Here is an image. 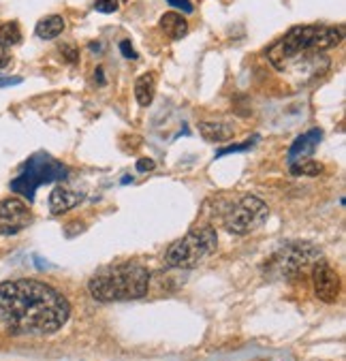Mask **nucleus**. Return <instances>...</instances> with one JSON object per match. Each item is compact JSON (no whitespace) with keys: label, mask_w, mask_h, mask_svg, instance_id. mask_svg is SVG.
Listing matches in <instances>:
<instances>
[{"label":"nucleus","mask_w":346,"mask_h":361,"mask_svg":"<svg viewBox=\"0 0 346 361\" xmlns=\"http://www.w3.org/2000/svg\"><path fill=\"white\" fill-rule=\"evenodd\" d=\"M32 223V212L22 199L0 201V235H17Z\"/></svg>","instance_id":"8"},{"label":"nucleus","mask_w":346,"mask_h":361,"mask_svg":"<svg viewBox=\"0 0 346 361\" xmlns=\"http://www.w3.org/2000/svg\"><path fill=\"white\" fill-rule=\"evenodd\" d=\"M269 219V207L254 195H244L224 214V229L231 235H248L263 227Z\"/></svg>","instance_id":"7"},{"label":"nucleus","mask_w":346,"mask_h":361,"mask_svg":"<svg viewBox=\"0 0 346 361\" xmlns=\"http://www.w3.org/2000/svg\"><path fill=\"white\" fill-rule=\"evenodd\" d=\"M118 7H120L118 0H94V11L105 13V15L115 13V11H118Z\"/></svg>","instance_id":"18"},{"label":"nucleus","mask_w":346,"mask_h":361,"mask_svg":"<svg viewBox=\"0 0 346 361\" xmlns=\"http://www.w3.org/2000/svg\"><path fill=\"white\" fill-rule=\"evenodd\" d=\"M118 50H120V54L124 56V58H137V52L133 50V43L129 41V39H124V41H120V45H118Z\"/></svg>","instance_id":"21"},{"label":"nucleus","mask_w":346,"mask_h":361,"mask_svg":"<svg viewBox=\"0 0 346 361\" xmlns=\"http://www.w3.org/2000/svg\"><path fill=\"white\" fill-rule=\"evenodd\" d=\"M147 288H150V272L135 261L103 267L88 282L90 295L103 304L139 300L147 293Z\"/></svg>","instance_id":"2"},{"label":"nucleus","mask_w":346,"mask_h":361,"mask_svg":"<svg viewBox=\"0 0 346 361\" xmlns=\"http://www.w3.org/2000/svg\"><path fill=\"white\" fill-rule=\"evenodd\" d=\"M96 80H99V86H103V84L107 82V80H105V73H103V66H99V68H96V73H94V82H96Z\"/></svg>","instance_id":"25"},{"label":"nucleus","mask_w":346,"mask_h":361,"mask_svg":"<svg viewBox=\"0 0 346 361\" xmlns=\"http://www.w3.org/2000/svg\"><path fill=\"white\" fill-rule=\"evenodd\" d=\"M22 39H24V34H22V28H20L17 22L0 24V47H3V50H9V47L20 45Z\"/></svg>","instance_id":"16"},{"label":"nucleus","mask_w":346,"mask_h":361,"mask_svg":"<svg viewBox=\"0 0 346 361\" xmlns=\"http://www.w3.org/2000/svg\"><path fill=\"white\" fill-rule=\"evenodd\" d=\"M342 37V28L336 26H295L267 50V58L276 71H280V66L293 56H299L303 52L331 50L340 45Z\"/></svg>","instance_id":"3"},{"label":"nucleus","mask_w":346,"mask_h":361,"mask_svg":"<svg viewBox=\"0 0 346 361\" xmlns=\"http://www.w3.org/2000/svg\"><path fill=\"white\" fill-rule=\"evenodd\" d=\"M9 62H11L9 54H5V52H0V68H5V66H9Z\"/></svg>","instance_id":"26"},{"label":"nucleus","mask_w":346,"mask_h":361,"mask_svg":"<svg viewBox=\"0 0 346 361\" xmlns=\"http://www.w3.org/2000/svg\"><path fill=\"white\" fill-rule=\"evenodd\" d=\"M154 167H157V163H154L152 159H139V161H137V171H141V173L154 171Z\"/></svg>","instance_id":"23"},{"label":"nucleus","mask_w":346,"mask_h":361,"mask_svg":"<svg viewBox=\"0 0 346 361\" xmlns=\"http://www.w3.org/2000/svg\"><path fill=\"white\" fill-rule=\"evenodd\" d=\"M199 133L206 141L210 143H224L229 139H233L236 131L229 122H222V120H206V122H199Z\"/></svg>","instance_id":"12"},{"label":"nucleus","mask_w":346,"mask_h":361,"mask_svg":"<svg viewBox=\"0 0 346 361\" xmlns=\"http://www.w3.org/2000/svg\"><path fill=\"white\" fill-rule=\"evenodd\" d=\"M82 203V195H77L75 191L66 186H56L50 193V212L52 214H66L69 209L77 207Z\"/></svg>","instance_id":"11"},{"label":"nucleus","mask_w":346,"mask_h":361,"mask_svg":"<svg viewBox=\"0 0 346 361\" xmlns=\"http://www.w3.org/2000/svg\"><path fill=\"white\" fill-rule=\"evenodd\" d=\"M66 175H69V171L60 161L52 159L45 152H36L22 165L20 175L13 177L11 191L22 195L24 199L32 201L38 186L52 184V182H62V179H66Z\"/></svg>","instance_id":"5"},{"label":"nucleus","mask_w":346,"mask_h":361,"mask_svg":"<svg viewBox=\"0 0 346 361\" xmlns=\"http://www.w3.org/2000/svg\"><path fill=\"white\" fill-rule=\"evenodd\" d=\"M167 3L175 9H182L184 13H192V3L190 0H167Z\"/></svg>","instance_id":"22"},{"label":"nucleus","mask_w":346,"mask_h":361,"mask_svg":"<svg viewBox=\"0 0 346 361\" xmlns=\"http://www.w3.org/2000/svg\"><path fill=\"white\" fill-rule=\"evenodd\" d=\"M312 284L315 293L325 304H336L342 293V280L340 274L329 263H317L312 270Z\"/></svg>","instance_id":"9"},{"label":"nucleus","mask_w":346,"mask_h":361,"mask_svg":"<svg viewBox=\"0 0 346 361\" xmlns=\"http://www.w3.org/2000/svg\"><path fill=\"white\" fill-rule=\"evenodd\" d=\"M291 167V173L293 175H319L323 171V165L317 163V161H301V163H295V165H289Z\"/></svg>","instance_id":"17"},{"label":"nucleus","mask_w":346,"mask_h":361,"mask_svg":"<svg viewBox=\"0 0 346 361\" xmlns=\"http://www.w3.org/2000/svg\"><path fill=\"white\" fill-rule=\"evenodd\" d=\"M218 248V235L212 227L190 229L184 237L175 240L165 255V263L178 270H192L203 263Z\"/></svg>","instance_id":"4"},{"label":"nucleus","mask_w":346,"mask_h":361,"mask_svg":"<svg viewBox=\"0 0 346 361\" xmlns=\"http://www.w3.org/2000/svg\"><path fill=\"white\" fill-rule=\"evenodd\" d=\"M64 26L66 24H64L62 15H45L43 20L36 22L34 34H36L38 39H43V41H54L64 32Z\"/></svg>","instance_id":"14"},{"label":"nucleus","mask_w":346,"mask_h":361,"mask_svg":"<svg viewBox=\"0 0 346 361\" xmlns=\"http://www.w3.org/2000/svg\"><path fill=\"white\" fill-rule=\"evenodd\" d=\"M60 54L66 58V62H71V64H77L80 62V50H77L75 45H71V43H62L60 45Z\"/></svg>","instance_id":"20"},{"label":"nucleus","mask_w":346,"mask_h":361,"mask_svg":"<svg viewBox=\"0 0 346 361\" xmlns=\"http://www.w3.org/2000/svg\"><path fill=\"white\" fill-rule=\"evenodd\" d=\"M154 94H157V75L150 71V73H143L135 82V98L139 107H150L154 101Z\"/></svg>","instance_id":"15"},{"label":"nucleus","mask_w":346,"mask_h":361,"mask_svg":"<svg viewBox=\"0 0 346 361\" xmlns=\"http://www.w3.org/2000/svg\"><path fill=\"white\" fill-rule=\"evenodd\" d=\"M257 139H259V137H252V139H248V141H244V143H236V146H229V148L220 150L216 156L220 159V156H226V154H231V152H244V150L252 148V143H257Z\"/></svg>","instance_id":"19"},{"label":"nucleus","mask_w":346,"mask_h":361,"mask_svg":"<svg viewBox=\"0 0 346 361\" xmlns=\"http://www.w3.org/2000/svg\"><path fill=\"white\" fill-rule=\"evenodd\" d=\"M24 80L22 78H0V88H7V86H20Z\"/></svg>","instance_id":"24"},{"label":"nucleus","mask_w":346,"mask_h":361,"mask_svg":"<svg viewBox=\"0 0 346 361\" xmlns=\"http://www.w3.org/2000/svg\"><path fill=\"white\" fill-rule=\"evenodd\" d=\"M323 141V131L321 128H310L305 131L303 135H299L287 152V163L289 165H295V163H301V161H308L315 150L319 148V143Z\"/></svg>","instance_id":"10"},{"label":"nucleus","mask_w":346,"mask_h":361,"mask_svg":"<svg viewBox=\"0 0 346 361\" xmlns=\"http://www.w3.org/2000/svg\"><path fill=\"white\" fill-rule=\"evenodd\" d=\"M66 297L41 280H9L0 284V316L13 332L48 336L69 321Z\"/></svg>","instance_id":"1"},{"label":"nucleus","mask_w":346,"mask_h":361,"mask_svg":"<svg viewBox=\"0 0 346 361\" xmlns=\"http://www.w3.org/2000/svg\"><path fill=\"white\" fill-rule=\"evenodd\" d=\"M159 26H161V30L167 34V37L173 39V41H180V39H184L186 34H188V22H186V17L182 13H175V11L165 13L161 17V22H159Z\"/></svg>","instance_id":"13"},{"label":"nucleus","mask_w":346,"mask_h":361,"mask_svg":"<svg viewBox=\"0 0 346 361\" xmlns=\"http://www.w3.org/2000/svg\"><path fill=\"white\" fill-rule=\"evenodd\" d=\"M321 259V250L308 242H293L280 248L276 255L265 263V274L272 278H297L305 267L315 265Z\"/></svg>","instance_id":"6"}]
</instances>
